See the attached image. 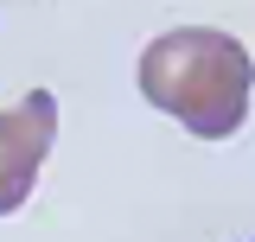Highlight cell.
I'll return each instance as SVG.
<instances>
[{"label": "cell", "mask_w": 255, "mask_h": 242, "mask_svg": "<svg viewBox=\"0 0 255 242\" xmlns=\"http://www.w3.org/2000/svg\"><path fill=\"white\" fill-rule=\"evenodd\" d=\"M51 134H58V96L51 90H32L13 109H0V217H13L32 198V179L51 153Z\"/></svg>", "instance_id": "2"}, {"label": "cell", "mask_w": 255, "mask_h": 242, "mask_svg": "<svg viewBox=\"0 0 255 242\" xmlns=\"http://www.w3.org/2000/svg\"><path fill=\"white\" fill-rule=\"evenodd\" d=\"M140 96L159 115L185 121L198 140H230L255 102V58L217 26L159 32L140 51Z\"/></svg>", "instance_id": "1"}]
</instances>
